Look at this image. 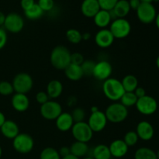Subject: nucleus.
<instances>
[{"label": "nucleus", "instance_id": "1", "mask_svg": "<svg viewBox=\"0 0 159 159\" xmlns=\"http://www.w3.org/2000/svg\"><path fill=\"white\" fill-rule=\"evenodd\" d=\"M71 55L68 48L58 45L52 50L50 55V61L52 66L57 70H65L71 64Z\"/></svg>", "mask_w": 159, "mask_h": 159}, {"label": "nucleus", "instance_id": "2", "mask_svg": "<svg viewBox=\"0 0 159 159\" xmlns=\"http://www.w3.org/2000/svg\"><path fill=\"white\" fill-rule=\"evenodd\" d=\"M102 93L104 96L110 101L118 102L125 93L121 81L115 78L107 79L102 83Z\"/></svg>", "mask_w": 159, "mask_h": 159}, {"label": "nucleus", "instance_id": "3", "mask_svg": "<svg viewBox=\"0 0 159 159\" xmlns=\"http://www.w3.org/2000/svg\"><path fill=\"white\" fill-rule=\"evenodd\" d=\"M105 115L108 122L112 124H120L128 116V110L127 107L119 102H113L107 107Z\"/></svg>", "mask_w": 159, "mask_h": 159}, {"label": "nucleus", "instance_id": "4", "mask_svg": "<svg viewBox=\"0 0 159 159\" xmlns=\"http://www.w3.org/2000/svg\"><path fill=\"white\" fill-rule=\"evenodd\" d=\"M14 92L16 93L27 94L32 90L34 80L31 75L26 72L18 73L13 78L12 82Z\"/></svg>", "mask_w": 159, "mask_h": 159}, {"label": "nucleus", "instance_id": "5", "mask_svg": "<svg viewBox=\"0 0 159 159\" xmlns=\"http://www.w3.org/2000/svg\"><path fill=\"white\" fill-rule=\"evenodd\" d=\"M109 30L115 39L121 40L130 35L131 25L125 18H116L111 22Z\"/></svg>", "mask_w": 159, "mask_h": 159}, {"label": "nucleus", "instance_id": "6", "mask_svg": "<svg viewBox=\"0 0 159 159\" xmlns=\"http://www.w3.org/2000/svg\"><path fill=\"white\" fill-rule=\"evenodd\" d=\"M12 147L18 153L26 155L34 149V138L29 134L20 133L12 140Z\"/></svg>", "mask_w": 159, "mask_h": 159}, {"label": "nucleus", "instance_id": "7", "mask_svg": "<svg viewBox=\"0 0 159 159\" xmlns=\"http://www.w3.org/2000/svg\"><path fill=\"white\" fill-rule=\"evenodd\" d=\"M71 131L73 138L76 141L88 143L93 137V131L87 122L85 121L75 123Z\"/></svg>", "mask_w": 159, "mask_h": 159}, {"label": "nucleus", "instance_id": "8", "mask_svg": "<svg viewBox=\"0 0 159 159\" xmlns=\"http://www.w3.org/2000/svg\"><path fill=\"white\" fill-rule=\"evenodd\" d=\"M62 112L61 105L54 99H50L44 104L40 105V113L47 120H55Z\"/></svg>", "mask_w": 159, "mask_h": 159}, {"label": "nucleus", "instance_id": "9", "mask_svg": "<svg viewBox=\"0 0 159 159\" xmlns=\"http://www.w3.org/2000/svg\"><path fill=\"white\" fill-rule=\"evenodd\" d=\"M3 26L6 31L12 34H18L21 32L24 27V20L20 14L11 12L6 16V20Z\"/></svg>", "mask_w": 159, "mask_h": 159}, {"label": "nucleus", "instance_id": "10", "mask_svg": "<svg viewBox=\"0 0 159 159\" xmlns=\"http://www.w3.org/2000/svg\"><path fill=\"white\" fill-rule=\"evenodd\" d=\"M135 107L140 113L145 116H149L156 112L158 109V103L155 99L146 95L138 99Z\"/></svg>", "mask_w": 159, "mask_h": 159}, {"label": "nucleus", "instance_id": "11", "mask_svg": "<svg viewBox=\"0 0 159 159\" xmlns=\"http://www.w3.org/2000/svg\"><path fill=\"white\" fill-rule=\"evenodd\" d=\"M107 123L108 120L105 113L101 110H98L95 113H91L87 121V124H89L93 133H99L105 130Z\"/></svg>", "mask_w": 159, "mask_h": 159}, {"label": "nucleus", "instance_id": "12", "mask_svg": "<svg viewBox=\"0 0 159 159\" xmlns=\"http://www.w3.org/2000/svg\"><path fill=\"white\" fill-rule=\"evenodd\" d=\"M136 11L138 20L144 24L152 23L156 18V10L152 3L141 2Z\"/></svg>", "mask_w": 159, "mask_h": 159}, {"label": "nucleus", "instance_id": "13", "mask_svg": "<svg viewBox=\"0 0 159 159\" xmlns=\"http://www.w3.org/2000/svg\"><path fill=\"white\" fill-rule=\"evenodd\" d=\"M113 72V67L111 64L105 60L96 62L93 69V76L99 81L104 82L111 77Z\"/></svg>", "mask_w": 159, "mask_h": 159}, {"label": "nucleus", "instance_id": "14", "mask_svg": "<svg viewBox=\"0 0 159 159\" xmlns=\"http://www.w3.org/2000/svg\"><path fill=\"white\" fill-rule=\"evenodd\" d=\"M96 44L100 48H108L114 42L115 38L109 29H100L96 34L94 37Z\"/></svg>", "mask_w": 159, "mask_h": 159}, {"label": "nucleus", "instance_id": "15", "mask_svg": "<svg viewBox=\"0 0 159 159\" xmlns=\"http://www.w3.org/2000/svg\"><path fill=\"white\" fill-rule=\"evenodd\" d=\"M30 99L26 94L14 93L11 99V105L12 108L18 113L26 112L30 107Z\"/></svg>", "mask_w": 159, "mask_h": 159}, {"label": "nucleus", "instance_id": "16", "mask_svg": "<svg viewBox=\"0 0 159 159\" xmlns=\"http://www.w3.org/2000/svg\"><path fill=\"white\" fill-rule=\"evenodd\" d=\"M111 156L116 158H120L125 156L129 150V147L123 139H116L112 141L109 145Z\"/></svg>", "mask_w": 159, "mask_h": 159}, {"label": "nucleus", "instance_id": "17", "mask_svg": "<svg viewBox=\"0 0 159 159\" xmlns=\"http://www.w3.org/2000/svg\"><path fill=\"white\" fill-rule=\"evenodd\" d=\"M74 124L71 113L67 112H62L55 120L56 127L61 132H68L71 130Z\"/></svg>", "mask_w": 159, "mask_h": 159}, {"label": "nucleus", "instance_id": "18", "mask_svg": "<svg viewBox=\"0 0 159 159\" xmlns=\"http://www.w3.org/2000/svg\"><path fill=\"white\" fill-rule=\"evenodd\" d=\"M139 139L143 141H149L152 139L155 134L153 126L146 120L141 121L137 125L136 131Z\"/></svg>", "mask_w": 159, "mask_h": 159}, {"label": "nucleus", "instance_id": "19", "mask_svg": "<svg viewBox=\"0 0 159 159\" xmlns=\"http://www.w3.org/2000/svg\"><path fill=\"white\" fill-rule=\"evenodd\" d=\"M0 131L3 137L7 139L13 140L20 134V127L15 121L6 120L0 127Z\"/></svg>", "mask_w": 159, "mask_h": 159}, {"label": "nucleus", "instance_id": "20", "mask_svg": "<svg viewBox=\"0 0 159 159\" xmlns=\"http://www.w3.org/2000/svg\"><path fill=\"white\" fill-rule=\"evenodd\" d=\"M130 11L128 0H118L114 8L110 11V14L113 19L125 18Z\"/></svg>", "mask_w": 159, "mask_h": 159}, {"label": "nucleus", "instance_id": "21", "mask_svg": "<svg viewBox=\"0 0 159 159\" xmlns=\"http://www.w3.org/2000/svg\"><path fill=\"white\" fill-rule=\"evenodd\" d=\"M100 10L98 0H84L81 6L82 13L88 18H93Z\"/></svg>", "mask_w": 159, "mask_h": 159}, {"label": "nucleus", "instance_id": "22", "mask_svg": "<svg viewBox=\"0 0 159 159\" xmlns=\"http://www.w3.org/2000/svg\"><path fill=\"white\" fill-rule=\"evenodd\" d=\"M63 84L61 82L57 79H53L51 80L47 85L46 93L48 96H49L50 99H55L61 96V95L63 93Z\"/></svg>", "mask_w": 159, "mask_h": 159}, {"label": "nucleus", "instance_id": "23", "mask_svg": "<svg viewBox=\"0 0 159 159\" xmlns=\"http://www.w3.org/2000/svg\"><path fill=\"white\" fill-rule=\"evenodd\" d=\"M112 20L113 18L110 12L103 9H100L93 17L95 25L100 29H106L107 26H110Z\"/></svg>", "mask_w": 159, "mask_h": 159}, {"label": "nucleus", "instance_id": "24", "mask_svg": "<svg viewBox=\"0 0 159 159\" xmlns=\"http://www.w3.org/2000/svg\"><path fill=\"white\" fill-rule=\"evenodd\" d=\"M64 71H65V75L67 79L72 82L79 81L84 76V73L81 65L71 63Z\"/></svg>", "mask_w": 159, "mask_h": 159}, {"label": "nucleus", "instance_id": "25", "mask_svg": "<svg viewBox=\"0 0 159 159\" xmlns=\"http://www.w3.org/2000/svg\"><path fill=\"white\" fill-rule=\"evenodd\" d=\"M69 148L71 155H75L79 158L85 157L89 152V145L87 143L75 141L71 144Z\"/></svg>", "mask_w": 159, "mask_h": 159}, {"label": "nucleus", "instance_id": "26", "mask_svg": "<svg viewBox=\"0 0 159 159\" xmlns=\"http://www.w3.org/2000/svg\"><path fill=\"white\" fill-rule=\"evenodd\" d=\"M111 157L109 146L106 144H98L93 148V158L94 159H110Z\"/></svg>", "mask_w": 159, "mask_h": 159}, {"label": "nucleus", "instance_id": "27", "mask_svg": "<svg viewBox=\"0 0 159 159\" xmlns=\"http://www.w3.org/2000/svg\"><path fill=\"white\" fill-rule=\"evenodd\" d=\"M120 81L125 92L133 93L138 87V79L133 75H127Z\"/></svg>", "mask_w": 159, "mask_h": 159}, {"label": "nucleus", "instance_id": "28", "mask_svg": "<svg viewBox=\"0 0 159 159\" xmlns=\"http://www.w3.org/2000/svg\"><path fill=\"white\" fill-rule=\"evenodd\" d=\"M134 159H158L153 150L148 148H141L135 152Z\"/></svg>", "mask_w": 159, "mask_h": 159}, {"label": "nucleus", "instance_id": "29", "mask_svg": "<svg viewBox=\"0 0 159 159\" xmlns=\"http://www.w3.org/2000/svg\"><path fill=\"white\" fill-rule=\"evenodd\" d=\"M43 11L40 9V6L35 3L31 8H30L27 10L24 11L25 16L30 20H36L40 19L43 15Z\"/></svg>", "mask_w": 159, "mask_h": 159}, {"label": "nucleus", "instance_id": "30", "mask_svg": "<svg viewBox=\"0 0 159 159\" xmlns=\"http://www.w3.org/2000/svg\"><path fill=\"white\" fill-rule=\"evenodd\" d=\"M82 34L77 29H69L67 30L65 36L67 40L72 44H79L82 40Z\"/></svg>", "mask_w": 159, "mask_h": 159}, {"label": "nucleus", "instance_id": "31", "mask_svg": "<svg viewBox=\"0 0 159 159\" xmlns=\"http://www.w3.org/2000/svg\"><path fill=\"white\" fill-rule=\"evenodd\" d=\"M137 101H138V97L135 96L134 92L133 93L125 92L122 97H121L120 102L125 107L128 108V107H132L136 105Z\"/></svg>", "mask_w": 159, "mask_h": 159}, {"label": "nucleus", "instance_id": "32", "mask_svg": "<svg viewBox=\"0 0 159 159\" xmlns=\"http://www.w3.org/2000/svg\"><path fill=\"white\" fill-rule=\"evenodd\" d=\"M40 159H61L58 151L52 147H47L41 151Z\"/></svg>", "mask_w": 159, "mask_h": 159}, {"label": "nucleus", "instance_id": "33", "mask_svg": "<svg viewBox=\"0 0 159 159\" xmlns=\"http://www.w3.org/2000/svg\"><path fill=\"white\" fill-rule=\"evenodd\" d=\"M14 89L12 83L8 81H1L0 82V95L5 96H10L14 94Z\"/></svg>", "mask_w": 159, "mask_h": 159}, {"label": "nucleus", "instance_id": "34", "mask_svg": "<svg viewBox=\"0 0 159 159\" xmlns=\"http://www.w3.org/2000/svg\"><path fill=\"white\" fill-rule=\"evenodd\" d=\"M123 140L128 147H133L135 144H137L139 138L136 132L131 130V131H128L125 134Z\"/></svg>", "mask_w": 159, "mask_h": 159}, {"label": "nucleus", "instance_id": "35", "mask_svg": "<svg viewBox=\"0 0 159 159\" xmlns=\"http://www.w3.org/2000/svg\"><path fill=\"white\" fill-rule=\"evenodd\" d=\"M95 65H96V63L92 60L84 61L83 63L81 65L82 69V71H83L84 75H86V76L93 75V69H94Z\"/></svg>", "mask_w": 159, "mask_h": 159}, {"label": "nucleus", "instance_id": "36", "mask_svg": "<svg viewBox=\"0 0 159 159\" xmlns=\"http://www.w3.org/2000/svg\"><path fill=\"white\" fill-rule=\"evenodd\" d=\"M71 116L73 118V120L75 123L78 122H82L84 121L85 118V112L81 107H77V108H75L72 110V112L71 113Z\"/></svg>", "mask_w": 159, "mask_h": 159}, {"label": "nucleus", "instance_id": "37", "mask_svg": "<svg viewBox=\"0 0 159 159\" xmlns=\"http://www.w3.org/2000/svg\"><path fill=\"white\" fill-rule=\"evenodd\" d=\"M118 0H98L100 9L109 11V12H110L114 8Z\"/></svg>", "mask_w": 159, "mask_h": 159}, {"label": "nucleus", "instance_id": "38", "mask_svg": "<svg viewBox=\"0 0 159 159\" xmlns=\"http://www.w3.org/2000/svg\"><path fill=\"white\" fill-rule=\"evenodd\" d=\"M37 5L43 12H48L54 8V0H38Z\"/></svg>", "mask_w": 159, "mask_h": 159}, {"label": "nucleus", "instance_id": "39", "mask_svg": "<svg viewBox=\"0 0 159 159\" xmlns=\"http://www.w3.org/2000/svg\"><path fill=\"white\" fill-rule=\"evenodd\" d=\"M35 99L36 101H37L39 104H40V105H43L45 102H48V100H50L49 96H48L47 93L44 91L38 92V93L36 94Z\"/></svg>", "mask_w": 159, "mask_h": 159}, {"label": "nucleus", "instance_id": "40", "mask_svg": "<svg viewBox=\"0 0 159 159\" xmlns=\"http://www.w3.org/2000/svg\"><path fill=\"white\" fill-rule=\"evenodd\" d=\"M85 61L83 55L81 53L75 52L71 54V63L75 64V65H81L83 61Z\"/></svg>", "mask_w": 159, "mask_h": 159}, {"label": "nucleus", "instance_id": "41", "mask_svg": "<svg viewBox=\"0 0 159 159\" xmlns=\"http://www.w3.org/2000/svg\"><path fill=\"white\" fill-rule=\"evenodd\" d=\"M8 37L6 30L0 27V50L2 49L7 43Z\"/></svg>", "mask_w": 159, "mask_h": 159}, {"label": "nucleus", "instance_id": "42", "mask_svg": "<svg viewBox=\"0 0 159 159\" xmlns=\"http://www.w3.org/2000/svg\"><path fill=\"white\" fill-rule=\"evenodd\" d=\"M35 3L34 0H21L20 6H21V8L23 9V11H26L32 7Z\"/></svg>", "mask_w": 159, "mask_h": 159}, {"label": "nucleus", "instance_id": "43", "mask_svg": "<svg viewBox=\"0 0 159 159\" xmlns=\"http://www.w3.org/2000/svg\"><path fill=\"white\" fill-rule=\"evenodd\" d=\"M58 153L59 155H60L61 158H63V157L67 156V155L71 154V152H70V148L67 147V146H63V147H61L60 149H59Z\"/></svg>", "mask_w": 159, "mask_h": 159}, {"label": "nucleus", "instance_id": "44", "mask_svg": "<svg viewBox=\"0 0 159 159\" xmlns=\"http://www.w3.org/2000/svg\"><path fill=\"white\" fill-rule=\"evenodd\" d=\"M134 94L135 96L138 97V99H139V98H141L143 97V96H146V92L145 90H144V88H142V87H139L138 86V88L134 90Z\"/></svg>", "mask_w": 159, "mask_h": 159}, {"label": "nucleus", "instance_id": "45", "mask_svg": "<svg viewBox=\"0 0 159 159\" xmlns=\"http://www.w3.org/2000/svg\"><path fill=\"white\" fill-rule=\"evenodd\" d=\"M128 2L130 9H134V10H137L140 6V5L141 4V0H129Z\"/></svg>", "mask_w": 159, "mask_h": 159}, {"label": "nucleus", "instance_id": "46", "mask_svg": "<svg viewBox=\"0 0 159 159\" xmlns=\"http://www.w3.org/2000/svg\"><path fill=\"white\" fill-rule=\"evenodd\" d=\"M5 20H6V15H5L2 12L0 11V26L4 25Z\"/></svg>", "mask_w": 159, "mask_h": 159}, {"label": "nucleus", "instance_id": "47", "mask_svg": "<svg viewBox=\"0 0 159 159\" xmlns=\"http://www.w3.org/2000/svg\"><path fill=\"white\" fill-rule=\"evenodd\" d=\"M76 102H77V100H76L75 97H73V96H71L68 99V103L69 106H75Z\"/></svg>", "mask_w": 159, "mask_h": 159}, {"label": "nucleus", "instance_id": "48", "mask_svg": "<svg viewBox=\"0 0 159 159\" xmlns=\"http://www.w3.org/2000/svg\"><path fill=\"white\" fill-rule=\"evenodd\" d=\"M82 40L87 41V40H89L90 38H91L92 36H91V34H89V33L86 32V33H84V34H82Z\"/></svg>", "mask_w": 159, "mask_h": 159}, {"label": "nucleus", "instance_id": "49", "mask_svg": "<svg viewBox=\"0 0 159 159\" xmlns=\"http://www.w3.org/2000/svg\"><path fill=\"white\" fill-rule=\"evenodd\" d=\"M6 116H5L4 113H2V112L0 111V127H2V125L3 124H4V122L6 121Z\"/></svg>", "mask_w": 159, "mask_h": 159}, {"label": "nucleus", "instance_id": "50", "mask_svg": "<svg viewBox=\"0 0 159 159\" xmlns=\"http://www.w3.org/2000/svg\"><path fill=\"white\" fill-rule=\"evenodd\" d=\"M61 159H80V158H77V157L75 156V155H71V154H70V155H67V156L61 158Z\"/></svg>", "mask_w": 159, "mask_h": 159}, {"label": "nucleus", "instance_id": "51", "mask_svg": "<svg viewBox=\"0 0 159 159\" xmlns=\"http://www.w3.org/2000/svg\"><path fill=\"white\" fill-rule=\"evenodd\" d=\"M90 110H91V113H95V112L98 111L99 110V108H98V107H96V106H93V107H91V109H90Z\"/></svg>", "mask_w": 159, "mask_h": 159}, {"label": "nucleus", "instance_id": "52", "mask_svg": "<svg viewBox=\"0 0 159 159\" xmlns=\"http://www.w3.org/2000/svg\"><path fill=\"white\" fill-rule=\"evenodd\" d=\"M155 23H156L157 27H158L159 29V13L156 16V18H155Z\"/></svg>", "mask_w": 159, "mask_h": 159}, {"label": "nucleus", "instance_id": "53", "mask_svg": "<svg viewBox=\"0 0 159 159\" xmlns=\"http://www.w3.org/2000/svg\"><path fill=\"white\" fill-rule=\"evenodd\" d=\"M153 1H155V0H141V2L144 3H152Z\"/></svg>", "mask_w": 159, "mask_h": 159}, {"label": "nucleus", "instance_id": "54", "mask_svg": "<svg viewBox=\"0 0 159 159\" xmlns=\"http://www.w3.org/2000/svg\"><path fill=\"white\" fill-rule=\"evenodd\" d=\"M156 65H157V67L159 68V56L158 57V58H157L156 60Z\"/></svg>", "mask_w": 159, "mask_h": 159}, {"label": "nucleus", "instance_id": "55", "mask_svg": "<svg viewBox=\"0 0 159 159\" xmlns=\"http://www.w3.org/2000/svg\"><path fill=\"white\" fill-rule=\"evenodd\" d=\"M2 155V149L1 146H0V158H1Z\"/></svg>", "mask_w": 159, "mask_h": 159}, {"label": "nucleus", "instance_id": "56", "mask_svg": "<svg viewBox=\"0 0 159 159\" xmlns=\"http://www.w3.org/2000/svg\"><path fill=\"white\" fill-rule=\"evenodd\" d=\"M82 159H94L93 157H85V158H83Z\"/></svg>", "mask_w": 159, "mask_h": 159}, {"label": "nucleus", "instance_id": "57", "mask_svg": "<svg viewBox=\"0 0 159 159\" xmlns=\"http://www.w3.org/2000/svg\"><path fill=\"white\" fill-rule=\"evenodd\" d=\"M156 155H157V158H158V159H159V150L158 151V152L156 153Z\"/></svg>", "mask_w": 159, "mask_h": 159}]
</instances>
